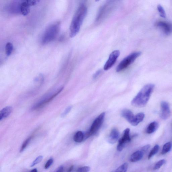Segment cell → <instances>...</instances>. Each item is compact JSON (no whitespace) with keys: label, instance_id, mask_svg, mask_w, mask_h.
<instances>
[{"label":"cell","instance_id":"obj_1","mask_svg":"<svg viewBox=\"0 0 172 172\" xmlns=\"http://www.w3.org/2000/svg\"><path fill=\"white\" fill-rule=\"evenodd\" d=\"M87 13L86 5L82 4L79 6L72 19L70 27V36L72 38L78 34Z\"/></svg>","mask_w":172,"mask_h":172},{"label":"cell","instance_id":"obj_2","mask_svg":"<svg viewBox=\"0 0 172 172\" xmlns=\"http://www.w3.org/2000/svg\"><path fill=\"white\" fill-rule=\"evenodd\" d=\"M155 88L154 85L149 84L143 86L132 101L131 104L138 108L144 107L147 105Z\"/></svg>","mask_w":172,"mask_h":172},{"label":"cell","instance_id":"obj_3","mask_svg":"<svg viewBox=\"0 0 172 172\" xmlns=\"http://www.w3.org/2000/svg\"><path fill=\"white\" fill-rule=\"evenodd\" d=\"M60 24V22H56L52 24L46 28L42 37V44H48L56 38L59 31Z\"/></svg>","mask_w":172,"mask_h":172},{"label":"cell","instance_id":"obj_4","mask_svg":"<svg viewBox=\"0 0 172 172\" xmlns=\"http://www.w3.org/2000/svg\"><path fill=\"white\" fill-rule=\"evenodd\" d=\"M141 54V52L136 51L132 53L127 56L118 65L116 69V72H121V71L126 69L135 62L136 59L139 57Z\"/></svg>","mask_w":172,"mask_h":172},{"label":"cell","instance_id":"obj_5","mask_svg":"<svg viewBox=\"0 0 172 172\" xmlns=\"http://www.w3.org/2000/svg\"><path fill=\"white\" fill-rule=\"evenodd\" d=\"M105 113L103 112L96 118L93 122L89 130L84 134V139L88 138L96 133L100 128L104 121Z\"/></svg>","mask_w":172,"mask_h":172},{"label":"cell","instance_id":"obj_6","mask_svg":"<svg viewBox=\"0 0 172 172\" xmlns=\"http://www.w3.org/2000/svg\"><path fill=\"white\" fill-rule=\"evenodd\" d=\"M130 129L126 128L124 131L123 135L119 140L117 146L118 151L121 152L123 150L126 143L130 142L131 138L130 136Z\"/></svg>","mask_w":172,"mask_h":172},{"label":"cell","instance_id":"obj_7","mask_svg":"<svg viewBox=\"0 0 172 172\" xmlns=\"http://www.w3.org/2000/svg\"><path fill=\"white\" fill-rule=\"evenodd\" d=\"M38 1H20V13L24 16L28 15L30 11V7L36 5Z\"/></svg>","mask_w":172,"mask_h":172},{"label":"cell","instance_id":"obj_8","mask_svg":"<svg viewBox=\"0 0 172 172\" xmlns=\"http://www.w3.org/2000/svg\"><path fill=\"white\" fill-rule=\"evenodd\" d=\"M120 55L118 50H115L110 54L109 58L105 64L103 69L105 71L109 70L112 68L116 62Z\"/></svg>","mask_w":172,"mask_h":172},{"label":"cell","instance_id":"obj_9","mask_svg":"<svg viewBox=\"0 0 172 172\" xmlns=\"http://www.w3.org/2000/svg\"><path fill=\"white\" fill-rule=\"evenodd\" d=\"M161 111L160 117L162 119L166 120L170 117L171 112L168 103L166 101H162L161 103Z\"/></svg>","mask_w":172,"mask_h":172},{"label":"cell","instance_id":"obj_10","mask_svg":"<svg viewBox=\"0 0 172 172\" xmlns=\"http://www.w3.org/2000/svg\"><path fill=\"white\" fill-rule=\"evenodd\" d=\"M156 25L162 30L165 34L167 35L170 34L172 31V26L169 23L159 21L156 23Z\"/></svg>","mask_w":172,"mask_h":172},{"label":"cell","instance_id":"obj_11","mask_svg":"<svg viewBox=\"0 0 172 172\" xmlns=\"http://www.w3.org/2000/svg\"><path fill=\"white\" fill-rule=\"evenodd\" d=\"M119 137V133L117 129L114 128L112 130L109 138H108V142L111 144H114L116 143Z\"/></svg>","mask_w":172,"mask_h":172},{"label":"cell","instance_id":"obj_12","mask_svg":"<svg viewBox=\"0 0 172 172\" xmlns=\"http://www.w3.org/2000/svg\"><path fill=\"white\" fill-rule=\"evenodd\" d=\"M121 115L131 125L133 123L135 115L131 111L128 109L124 110L122 112Z\"/></svg>","mask_w":172,"mask_h":172},{"label":"cell","instance_id":"obj_13","mask_svg":"<svg viewBox=\"0 0 172 172\" xmlns=\"http://www.w3.org/2000/svg\"><path fill=\"white\" fill-rule=\"evenodd\" d=\"M144 153L142 151H138L134 152L130 158V161L132 162H135L140 161L142 159Z\"/></svg>","mask_w":172,"mask_h":172},{"label":"cell","instance_id":"obj_14","mask_svg":"<svg viewBox=\"0 0 172 172\" xmlns=\"http://www.w3.org/2000/svg\"><path fill=\"white\" fill-rule=\"evenodd\" d=\"M12 111V108L11 106H7L3 108L0 112V121L8 117Z\"/></svg>","mask_w":172,"mask_h":172},{"label":"cell","instance_id":"obj_15","mask_svg":"<svg viewBox=\"0 0 172 172\" xmlns=\"http://www.w3.org/2000/svg\"><path fill=\"white\" fill-rule=\"evenodd\" d=\"M159 124L157 122L154 121L150 123L147 127L146 133L148 134H151L155 132L158 128Z\"/></svg>","mask_w":172,"mask_h":172},{"label":"cell","instance_id":"obj_16","mask_svg":"<svg viewBox=\"0 0 172 172\" xmlns=\"http://www.w3.org/2000/svg\"><path fill=\"white\" fill-rule=\"evenodd\" d=\"M145 114L143 113H139L135 116L133 122L131 124L133 126H136L138 125L139 123L143 121L145 117Z\"/></svg>","mask_w":172,"mask_h":172},{"label":"cell","instance_id":"obj_17","mask_svg":"<svg viewBox=\"0 0 172 172\" xmlns=\"http://www.w3.org/2000/svg\"><path fill=\"white\" fill-rule=\"evenodd\" d=\"M74 139L77 143L82 142L84 139V134L81 131L77 132L74 136Z\"/></svg>","mask_w":172,"mask_h":172},{"label":"cell","instance_id":"obj_18","mask_svg":"<svg viewBox=\"0 0 172 172\" xmlns=\"http://www.w3.org/2000/svg\"><path fill=\"white\" fill-rule=\"evenodd\" d=\"M172 143L171 142L167 143L163 146L162 148L161 153L162 155H164L170 151L172 147Z\"/></svg>","mask_w":172,"mask_h":172},{"label":"cell","instance_id":"obj_19","mask_svg":"<svg viewBox=\"0 0 172 172\" xmlns=\"http://www.w3.org/2000/svg\"><path fill=\"white\" fill-rule=\"evenodd\" d=\"M13 45L11 42L7 43L6 46V53L7 56H9L12 52L13 50Z\"/></svg>","mask_w":172,"mask_h":172},{"label":"cell","instance_id":"obj_20","mask_svg":"<svg viewBox=\"0 0 172 172\" xmlns=\"http://www.w3.org/2000/svg\"><path fill=\"white\" fill-rule=\"evenodd\" d=\"M159 149V145H155L150 152L149 155H148V159H149L151 158L153 156L156 154L158 152Z\"/></svg>","mask_w":172,"mask_h":172},{"label":"cell","instance_id":"obj_21","mask_svg":"<svg viewBox=\"0 0 172 172\" xmlns=\"http://www.w3.org/2000/svg\"><path fill=\"white\" fill-rule=\"evenodd\" d=\"M157 10L159 13L160 16L162 18L165 19L166 18V14L165 11L161 5L159 4L157 6Z\"/></svg>","mask_w":172,"mask_h":172},{"label":"cell","instance_id":"obj_22","mask_svg":"<svg viewBox=\"0 0 172 172\" xmlns=\"http://www.w3.org/2000/svg\"><path fill=\"white\" fill-rule=\"evenodd\" d=\"M128 168V164L125 163L120 166L114 172H126Z\"/></svg>","mask_w":172,"mask_h":172},{"label":"cell","instance_id":"obj_23","mask_svg":"<svg viewBox=\"0 0 172 172\" xmlns=\"http://www.w3.org/2000/svg\"><path fill=\"white\" fill-rule=\"evenodd\" d=\"M32 137H31L28 138L23 143V144L20 150V152L21 153L23 152L26 148L27 146L29 144V143L30 142L31 140Z\"/></svg>","mask_w":172,"mask_h":172},{"label":"cell","instance_id":"obj_24","mask_svg":"<svg viewBox=\"0 0 172 172\" xmlns=\"http://www.w3.org/2000/svg\"><path fill=\"white\" fill-rule=\"evenodd\" d=\"M43 156H41V155L37 157L36 159L33 161L31 165V167H34L37 164L39 163L40 162H41L42 161V159H43Z\"/></svg>","mask_w":172,"mask_h":172},{"label":"cell","instance_id":"obj_25","mask_svg":"<svg viewBox=\"0 0 172 172\" xmlns=\"http://www.w3.org/2000/svg\"><path fill=\"white\" fill-rule=\"evenodd\" d=\"M165 160L164 159L161 160V161L158 162L157 163L155 164L154 169H155V170H157V169H159L165 163Z\"/></svg>","mask_w":172,"mask_h":172},{"label":"cell","instance_id":"obj_26","mask_svg":"<svg viewBox=\"0 0 172 172\" xmlns=\"http://www.w3.org/2000/svg\"><path fill=\"white\" fill-rule=\"evenodd\" d=\"M89 166H84L77 169V172H88L90 170Z\"/></svg>","mask_w":172,"mask_h":172},{"label":"cell","instance_id":"obj_27","mask_svg":"<svg viewBox=\"0 0 172 172\" xmlns=\"http://www.w3.org/2000/svg\"><path fill=\"white\" fill-rule=\"evenodd\" d=\"M54 162V159L53 158L49 159L45 165L44 168L46 169H48L52 165Z\"/></svg>","mask_w":172,"mask_h":172},{"label":"cell","instance_id":"obj_28","mask_svg":"<svg viewBox=\"0 0 172 172\" xmlns=\"http://www.w3.org/2000/svg\"><path fill=\"white\" fill-rule=\"evenodd\" d=\"M72 109L71 106H69L66 109L65 111L62 114V117H64L69 113Z\"/></svg>","mask_w":172,"mask_h":172},{"label":"cell","instance_id":"obj_29","mask_svg":"<svg viewBox=\"0 0 172 172\" xmlns=\"http://www.w3.org/2000/svg\"><path fill=\"white\" fill-rule=\"evenodd\" d=\"M150 145H147L145 146L142 148V151L143 153L147 152L150 149Z\"/></svg>","mask_w":172,"mask_h":172},{"label":"cell","instance_id":"obj_30","mask_svg":"<svg viewBox=\"0 0 172 172\" xmlns=\"http://www.w3.org/2000/svg\"><path fill=\"white\" fill-rule=\"evenodd\" d=\"M56 172H64V167L63 166H61L57 169Z\"/></svg>","mask_w":172,"mask_h":172},{"label":"cell","instance_id":"obj_31","mask_svg":"<svg viewBox=\"0 0 172 172\" xmlns=\"http://www.w3.org/2000/svg\"><path fill=\"white\" fill-rule=\"evenodd\" d=\"M101 72V71L100 70L96 72L95 75H94V78L96 79V77H98V75H99L100 74Z\"/></svg>","mask_w":172,"mask_h":172},{"label":"cell","instance_id":"obj_32","mask_svg":"<svg viewBox=\"0 0 172 172\" xmlns=\"http://www.w3.org/2000/svg\"><path fill=\"white\" fill-rule=\"evenodd\" d=\"M74 165L71 166L68 169L67 172H71L72 170H73V169H74Z\"/></svg>","mask_w":172,"mask_h":172},{"label":"cell","instance_id":"obj_33","mask_svg":"<svg viewBox=\"0 0 172 172\" xmlns=\"http://www.w3.org/2000/svg\"><path fill=\"white\" fill-rule=\"evenodd\" d=\"M30 172H37V170L36 168H34Z\"/></svg>","mask_w":172,"mask_h":172}]
</instances>
